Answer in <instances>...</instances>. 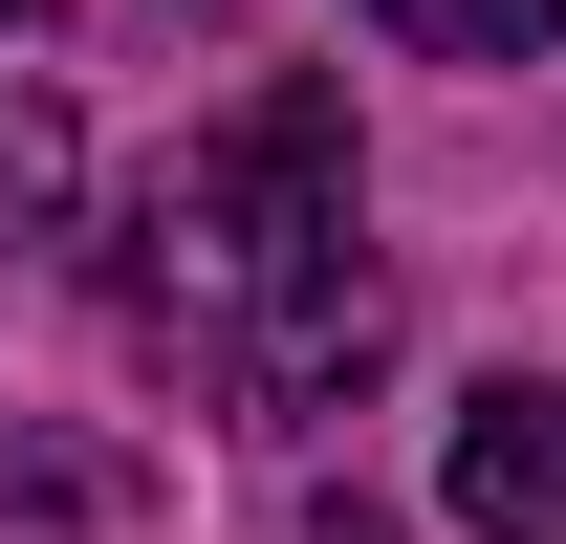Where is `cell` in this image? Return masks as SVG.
Here are the masks:
<instances>
[{
  "label": "cell",
  "instance_id": "cell-1",
  "mask_svg": "<svg viewBox=\"0 0 566 544\" xmlns=\"http://www.w3.org/2000/svg\"><path fill=\"white\" fill-rule=\"evenodd\" d=\"M132 305L175 370H218L240 414H327L370 370V262H349V109L327 87H240L132 218Z\"/></svg>",
  "mask_w": 566,
  "mask_h": 544
},
{
  "label": "cell",
  "instance_id": "cell-2",
  "mask_svg": "<svg viewBox=\"0 0 566 544\" xmlns=\"http://www.w3.org/2000/svg\"><path fill=\"white\" fill-rule=\"evenodd\" d=\"M436 501H458L480 544H566V393H480L458 458H436Z\"/></svg>",
  "mask_w": 566,
  "mask_h": 544
},
{
  "label": "cell",
  "instance_id": "cell-3",
  "mask_svg": "<svg viewBox=\"0 0 566 544\" xmlns=\"http://www.w3.org/2000/svg\"><path fill=\"white\" fill-rule=\"evenodd\" d=\"M66 218H87V132H66V87H44V66H0V262L66 240Z\"/></svg>",
  "mask_w": 566,
  "mask_h": 544
},
{
  "label": "cell",
  "instance_id": "cell-4",
  "mask_svg": "<svg viewBox=\"0 0 566 544\" xmlns=\"http://www.w3.org/2000/svg\"><path fill=\"white\" fill-rule=\"evenodd\" d=\"M392 44H436V66H523V44H566V0H370Z\"/></svg>",
  "mask_w": 566,
  "mask_h": 544
},
{
  "label": "cell",
  "instance_id": "cell-5",
  "mask_svg": "<svg viewBox=\"0 0 566 544\" xmlns=\"http://www.w3.org/2000/svg\"><path fill=\"white\" fill-rule=\"evenodd\" d=\"M0 22H44V0H0Z\"/></svg>",
  "mask_w": 566,
  "mask_h": 544
}]
</instances>
